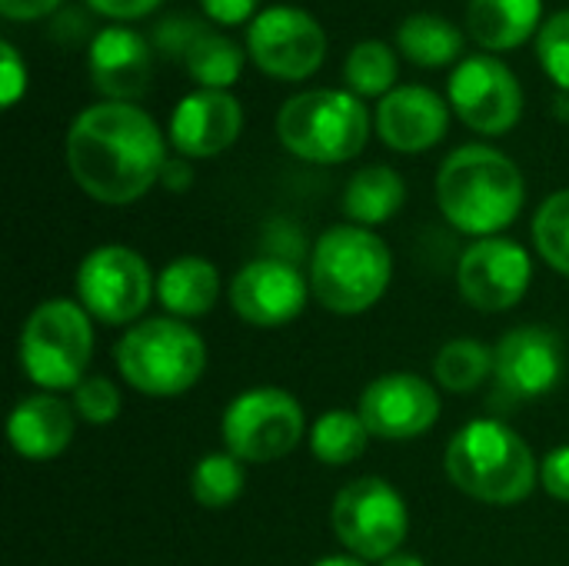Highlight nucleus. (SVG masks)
<instances>
[{"label":"nucleus","mask_w":569,"mask_h":566,"mask_svg":"<svg viewBox=\"0 0 569 566\" xmlns=\"http://www.w3.org/2000/svg\"><path fill=\"white\" fill-rule=\"evenodd\" d=\"M457 117L480 133H507L523 113V87L517 73L493 53L463 57L447 80Z\"/></svg>","instance_id":"12"},{"label":"nucleus","mask_w":569,"mask_h":566,"mask_svg":"<svg viewBox=\"0 0 569 566\" xmlns=\"http://www.w3.org/2000/svg\"><path fill=\"white\" fill-rule=\"evenodd\" d=\"M407 200V183L403 177L387 167V163H370V167H360L347 190H343V214L350 217V224L357 227H380L387 224Z\"/></svg>","instance_id":"23"},{"label":"nucleus","mask_w":569,"mask_h":566,"mask_svg":"<svg viewBox=\"0 0 569 566\" xmlns=\"http://www.w3.org/2000/svg\"><path fill=\"white\" fill-rule=\"evenodd\" d=\"M310 454L327 467H347L363 457L370 444V430L360 414L350 410H327L310 427Z\"/></svg>","instance_id":"26"},{"label":"nucleus","mask_w":569,"mask_h":566,"mask_svg":"<svg viewBox=\"0 0 569 566\" xmlns=\"http://www.w3.org/2000/svg\"><path fill=\"white\" fill-rule=\"evenodd\" d=\"M203 27L207 23L193 20L190 13H170V17H163L153 27V47L163 50V53H170V57H180L183 60L187 50L193 47V40L203 33Z\"/></svg>","instance_id":"33"},{"label":"nucleus","mask_w":569,"mask_h":566,"mask_svg":"<svg viewBox=\"0 0 569 566\" xmlns=\"http://www.w3.org/2000/svg\"><path fill=\"white\" fill-rule=\"evenodd\" d=\"M400 50L420 67H447L463 50V33L440 13H410L397 27Z\"/></svg>","instance_id":"24"},{"label":"nucleus","mask_w":569,"mask_h":566,"mask_svg":"<svg viewBox=\"0 0 569 566\" xmlns=\"http://www.w3.org/2000/svg\"><path fill=\"white\" fill-rule=\"evenodd\" d=\"M533 244L537 254L557 270L569 277V187L550 193L537 217H533Z\"/></svg>","instance_id":"30"},{"label":"nucleus","mask_w":569,"mask_h":566,"mask_svg":"<svg viewBox=\"0 0 569 566\" xmlns=\"http://www.w3.org/2000/svg\"><path fill=\"white\" fill-rule=\"evenodd\" d=\"M343 80L357 97H387L397 83V53L387 40H357L343 60Z\"/></svg>","instance_id":"28"},{"label":"nucleus","mask_w":569,"mask_h":566,"mask_svg":"<svg viewBox=\"0 0 569 566\" xmlns=\"http://www.w3.org/2000/svg\"><path fill=\"white\" fill-rule=\"evenodd\" d=\"M90 77L107 100L133 103L147 83L153 67V50L143 33L123 23H110L93 33L90 40Z\"/></svg>","instance_id":"19"},{"label":"nucleus","mask_w":569,"mask_h":566,"mask_svg":"<svg viewBox=\"0 0 569 566\" xmlns=\"http://www.w3.org/2000/svg\"><path fill=\"white\" fill-rule=\"evenodd\" d=\"M93 317L80 307V300L53 297L33 307L23 320L17 360L30 384L43 394L77 390L90 357H93Z\"/></svg>","instance_id":"7"},{"label":"nucleus","mask_w":569,"mask_h":566,"mask_svg":"<svg viewBox=\"0 0 569 566\" xmlns=\"http://www.w3.org/2000/svg\"><path fill=\"white\" fill-rule=\"evenodd\" d=\"M433 377L450 394H473L493 377V347L473 337L447 340L433 357Z\"/></svg>","instance_id":"25"},{"label":"nucleus","mask_w":569,"mask_h":566,"mask_svg":"<svg viewBox=\"0 0 569 566\" xmlns=\"http://www.w3.org/2000/svg\"><path fill=\"white\" fill-rule=\"evenodd\" d=\"M60 0H0V13L10 20H37L47 17Z\"/></svg>","instance_id":"38"},{"label":"nucleus","mask_w":569,"mask_h":566,"mask_svg":"<svg viewBox=\"0 0 569 566\" xmlns=\"http://www.w3.org/2000/svg\"><path fill=\"white\" fill-rule=\"evenodd\" d=\"M443 470L460 494L490 507L523 504L540 484V464L527 440L490 417L470 420L450 437Z\"/></svg>","instance_id":"3"},{"label":"nucleus","mask_w":569,"mask_h":566,"mask_svg":"<svg viewBox=\"0 0 569 566\" xmlns=\"http://www.w3.org/2000/svg\"><path fill=\"white\" fill-rule=\"evenodd\" d=\"M537 57L547 70V77L569 90V10H557L547 17L537 30Z\"/></svg>","instance_id":"31"},{"label":"nucleus","mask_w":569,"mask_h":566,"mask_svg":"<svg viewBox=\"0 0 569 566\" xmlns=\"http://www.w3.org/2000/svg\"><path fill=\"white\" fill-rule=\"evenodd\" d=\"M247 50L263 73L280 80H303L323 63L327 33L310 10L293 3H270L250 20Z\"/></svg>","instance_id":"11"},{"label":"nucleus","mask_w":569,"mask_h":566,"mask_svg":"<svg viewBox=\"0 0 569 566\" xmlns=\"http://www.w3.org/2000/svg\"><path fill=\"white\" fill-rule=\"evenodd\" d=\"M243 484H247L243 464L227 450L200 457L193 474H190V494L203 510L230 507L243 494Z\"/></svg>","instance_id":"29"},{"label":"nucleus","mask_w":569,"mask_h":566,"mask_svg":"<svg viewBox=\"0 0 569 566\" xmlns=\"http://www.w3.org/2000/svg\"><path fill=\"white\" fill-rule=\"evenodd\" d=\"M543 0H470L467 30L487 50H513L540 30Z\"/></svg>","instance_id":"22"},{"label":"nucleus","mask_w":569,"mask_h":566,"mask_svg":"<svg viewBox=\"0 0 569 566\" xmlns=\"http://www.w3.org/2000/svg\"><path fill=\"white\" fill-rule=\"evenodd\" d=\"M73 287L80 307L107 327L133 324L157 297V280L150 274V264L123 244L93 247L80 260Z\"/></svg>","instance_id":"10"},{"label":"nucleus","mask_w":569,"mask_h":566,"mask_svg":"<svg viewBox=\"0 0 569 566\" xmlns=\"http://www.w3.org/2000/svg\"><path fill=\"white\" fill-rule=\"evenodd\" d=\"M97 13L117 17V20H130V17H143L150 13L160 0H87Z\"/></svg>","instance_id":"37"},{"label":"nucleus","mask_w":569,"mask_h":566,"mask_svg":"<svg viewBox=\"0 0 569 566\" xmlns=\"http://www.w3.org/2000/svg\"><path fill=\"white\" fill-rule=\"evenodd\" d=\"M230 307L233 314L260 330L293 324L310 297V277H303L290 260L257 257L230 280Z\"/></svg>","instance_id":"15"},{"label":"nucleus","mask_w":569,"mask_h":566,"mask_svg":"<svg viewBox=\"0 0 569 566\" xmlns=\"http://www.w3.org/2000/svg\"><path fill=\"white\" fill-rule=\"evenodd\" d=\"M527 200L520 167L497 147L463 143L437 173V203L450 227L467 237H500Z\"/></svg>","instance_id":"2"},{"label":"nucleus","mask_w":569,"mask_h":566,"mask_svg":"<svg viewBox=\"0 0 569 566\" xmlns=\"http://www.w3.org/2000/svg\"><path fill=\"white\" fill-rule=\"evenodd\" d=\"M73 434H77V410L57 394L23 397L7 417V440L17 450V457L30 464L57 460L70 447Z\"/></svg>","instance_id":"20"},{"label":"nucleus","mask_w":569,"mask_h":566,"mask_svg":"<svg viewBox=\"0 0 569 566\" xmlns=\"http://www.w3.org/2000/svg\"><path fill=\"white\" fill-rule=\"evenodd\" d=\"M190 180H193V170H190L187 157H180V160H167L163 177H160V183H163L167 190H187V187H190Z\"/></svg>","instance_id":"39"},{"label":"nucleus","mask_w":569,"mask_h":566,"mask_svg":"<svg viewBox=\"0 0 569 566\" xmlns=\"http://www.w3.org/2000/svg\"><path fill=\"white\" fill-rule=\"evenodd\" d=\"M357 414L363 417L370 437L413 440L433 430L440 420V394L427 377L413 370H393L363 387Z\"/></svg>","instance_id":"14"},{"label":"nucleus","mask_w":569,"mask_h":566,"mask_svg":"<svg viewBox=\"0 0 569 566\" xmlns=\"http://www.w3.org/2000/svg\"><path fill=\"white\" fill-rule=\"evenodd\" d=\"M380 566H427V564H423V560H420L417 554H403V550H400V554L387 557V560H383Z\"/></svg>","instance_id":"41"},{"label":"nucleus","mask_w":569,"mask_h":566,"mask_svg":"<svg viewBox=\"0 0 569 566\" xmlns=\"http://www.w3.org/2000/svg\"><path fill=\"white\" fill-rule=\"evenodd\" d=\"M330 524L350 557L383 564L400 554L410 530V514L393 484L383 477H357L333 497Z\"/></svg>","instance_id":"9"},{"label":"nucleus","mask_w":569,"mask_h":566,"mask_svg":"<svg viewBox=\"0 0 569 566\" xmlns=\"http://www.w3.org/2000/svg\"><path fill=\"white\" fill-rule=\"evenodd\" d=\"M277 137L300 160L343 163L367 147L370 110L353 90H303L280 107Z\"/></svg>","instance_id":"6"},{"label":"nucleus","mask_w":569,"mask_h":566,"mask_svg":"<svg viewBox=\"0 0 569 566\" xmlns=\"http://www.w3.org/2000/svg\"><path fill=\"white\" fill-rule=\"evenodd\" d=\"M157 300L177 320L203 317L220 300V274L203 257H177L157 277Z\"/></svg>","instance_id":"21"},{"label":"nucleus","mask_w":569,"mask_h":566,"mask_svg":"<svg viewBox=\"0 0 569 566\" xmlns=\"http://www.w3.org/2000/svg\"><path fill=\"white\" fill-rule=\"evenodd\" d=\"M113 360L133 390L147 397H180L200 384L207 370V344L187 320L150 317L117 340Z\"/></svg>","instance_id":"5"},{"label":"nucleus","mask_w":569,"mask_h":566,"mask_svg":"<svg viewBox=\"0 0 569 566\" xmlns=\"http://www.w3.org/2000/svg\"><path fill=\"white\" fill-rule=\"evenodd\" d=\"M187 63V73L200 83V87H217V90H227L240 70H243V50L233 37L227 33H217L210 27H203V33L193 40V47L187 50L183 57Z\"/></svg>","instance_id":"27"},{"label":"nucleus","mask_w":569,"mask_h":566,"mask_svg":"<svg viewBox=\"0 0 569 566\" xmlns=\"http://www.w3.org/2000/svg\"><path fill=\"white\" fill-rule=\"evenodd\" d=\"M243 130V107L230 90L197 87L170 113V143L180 157H217Z\"/></svg>","instance_id":"17"},{"label":"nucleus","mask_w":569,"mask_h":566,"mask_svg":"<svg viewBox=\"0 0 569 566\" xmlns=\"http://www.w3.org/2000/svg\"><path fill=\"white\" fill-rule=\"evenodd\" d=\"M393 280V257L380 234L337 224L320 234L310 254V294L340 317L367 314Z\"/></svg>","instance_id":"4"},{"label":"nucleus","mask_w":569,"mask_h":566,"mask_svg":"<svg viewBox=\"0 0 569 566\" xmlns=\"http://www.w3.org/2000/svg\"><path fill=\"white\" fill-rule=\"evenodd\" d=\"M70 404H73L80 420H87L90 427H103V424H113L120 417L123 397L110 377H83L80 387L73 390Z\"/></svg>","instance_id":"32"},{"label":"nucleus","mask_w":569,"mask_h":566,"mask_svg":"<svg viewBox=\"0 0 569 566\" xmlns=\"http://www.w3.org/2000/svg\"><path fill=\"white\" fill-rule=\"evenodd\" d=\"M563 377V347L543 327H513L493 347L497 397L527 404L547 397Z\"/></svg>","instance_id":"16"},{"label":"nucleus","mask_w":569,"mask_h":566,"mask_svg":"<svg viewBox=\"0 0 569 566\" xmlns=\"http://www.w3.org/2000/svg\"><path fill=\"white\" fill-rule=\"evenodd\" d=\"M450 103L423 83H400L377 103V133L400 153H423L443 140Z\"/></svg>","instance_id":"18"},{"label":"nucleus","mask_w":569,"mask_h":566,"mask_svg":"<svg viewBox=\"0 0 569 566\" xmlns=\"http://www.w3.org/2000/svg\"><path fill=\"white\" fill-rule=\"evenodd\" d=\"M220 434L227 454L240 464H277L290 457L310 430L293 394L280 387H253L227 404Z\"/></svg>","instance_id":"8"},{"label":"nucleus","mask_w":569,"mask_h":566,"mask_svg":"<svg viewBox=\"0 0 569 566\" xmlns=\"http://www.w3.org/2000/svg\"><path fill=\"white\" fill-rule=\"evenodd\" d=\"M0 77H3V90H0L3 97L0 100H3V107H13L27 87V70H23V60L10 40H0Z\"/></svg>","instance_id":"35"},{"label":"nucleus","mask_w":569,"mask_h":566,"mask_svg":"<svg viewBox=\"0 0 569 566\" xmlns=\"http://www.w3.org/2000/svg\"><path fill=\"white\" fill-rule=\"evenodd\" d=\"M67 167L77 187L110 207L140 200L167 167V143L147 110L100 100L80 110L67 130Z\"/></svg>","instance_id":"1"},{"label":"nucleus","mask_w":569,"mask_h":566,"mask_svg":"<svg viewBox=\"0 0 569 566\" xmlns=\"http://www.w3.org/2000/svg\"><path fill=\"white\" fill-rule=\"evenodd\" d=\"M533 284V260L523 244L507 237L473 240L457 264L460 297L483 314L513 310Z\"/></svg>","instance_id":"13"},{"label":"nucleus","mask_w":569,"mask_h":566,"mask_svg":"<svg viewBox=\"0 0 569 566\" xmlns=\"http://www.w3.org/2000/svg\"><path fill=\"white\" fill-rule=\"evenodd\" d=\"M553 113H557L560 120H569V90H563V93L553 100Z\"/></svg>","instance_id":"42"},{"label":"nucleus","mask_w":569,"mask_h":566,"mask_svg":"<svg viewBox=\"0 0 569 566\" xmlns=\"http://www.w3.org/2000/svg\"><path fill=\"white\" fill-rule=\"evenodd\" d=\"M203 13L217 23H243L257 17V0H200Z\"/></svg>","instance_id":"36"},{"label":"nucleus","mask_w":569,"mask_h":566,"mask_svg":"<svg viewBox=\"0 0 569 566\" xmlns=\"http://www.w3.org/2000/svg\"><path fill=\"white\" fill-rule=\"evenodd\" d=\"M540 487H543L553 500L569 504V444L553 447V450L540 460Z\"/></svg>","instance_id":"34"},{"label":"nucleus","mask_w":569,"mask_h":566,"mask_svg":"<svg viewBox=\"0 0 569 566\" xmlns=\"http://www.w3.org/2000/svg\"><path fill=\"white\" fill-rule=\"evenodd\" d=\"M313 566H367L360 557H350V554H333V557H323Z\"/></svg>","instance_id":"40"}]
</instances>
